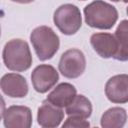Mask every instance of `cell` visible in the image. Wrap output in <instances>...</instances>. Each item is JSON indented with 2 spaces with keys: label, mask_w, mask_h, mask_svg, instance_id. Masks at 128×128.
<instances>
[{
  "label": "cell",
  "mask_w": 128,
  "mask_h": 128,
  "mask_svg": "<svg viewBox=\"0 0 128 128\" xmlns=\"http://www.w3.org/2000/svg\"><path fill=\"white\" fill-rule=\"evenodd\" d=\"M85 22L88 26L97 29H110L118 20L117 9L102 0H95L84 8Z\"/></svg>",
  "instance_id": "cell-2"
},
{
  "label": "cell",
  "mask_w": 128,
  "mask_h": 128,
  "mask_svg": "<svg viewBox=\"0 0 128 128\" xmlns=\"http://www.w3.org/2000/svg\"><path fill=\"white\" fill-rule=\"evenodd\" d=\"M30 41L39 60L51 59L58 51L60 40L58 35L49 26H38L32 30Z\"/></svg>",
  "instance_id": "cell-3"
},
{
  "label": "cell",
  "mask_w": 128,
  "mask_h": 128,
  "mask_svg": "<svg viewBox=\"0 0 128 128\" xmlns=\"http://www.w3.org/2000/svg\"><path fill=\"white\" fill-rule=\"evenodd\" d=\"M90 43L94 51L100 57L105 59L114 57L118 50L117 40L115 36L111 33H94L90 37Z\"/></svg>",
  "instance_id": "cell-10"
},
{
  "label": "cell",
  "mask_w": 128,
  "mask_h": 128,
  "mask_svg": "<svg viewBox=\"0 0 128 128\" xmlns=\"http://www.w3.org/2000/svg\"><path fill=\"white\" fill-rule=\"evenodd\" d=\"M117 44L118 50L113 57L118 61H127L128 60V20H122L118 27L116 28L114 34Z\"/></svg>",
  "instance_id": "cell-15"
},
{
  "label": "cell",
  "mask_w": 128,
  "mask_h": 128,
  "mask_svg": "<svg viewBox=\"0 0 128 128\" xmlns=\"http://www.w3.org/2000/svg\"><path fill=\"white\" fill-rule=\"evenodd\" d=\"M11 1L16 2V3H20V4H28V3L33 2L34 0H11Z\"/></svg>",
  "instance_id": "cell-17"
},
{
  "label": "cell",
  "mask_w": 128,
  "mask_h": 128,
  "mask_svg": "<svg viewBox=\"0 0 128 128\" xmlns=\"http://www.w3.org/2000/svg\"><path fill=\"white\" fill-rule=\"evenodd\" d=\"M126 13H127V15H128V7H127V9H126Z\"/></svg>",
  "instance_id": "cell-20"
},
{
  "label": "cell",
  "mask_w": 128,
  "mask_h": 128,
  "mask_svg": "<svg viewBox=\"0 0 128 128\" xmlns=\"http://www.w3.org/2000/svg\"><path fill=\"white\" fill-rule=\"evenodd\" d=\"M68 116H77L81 118H89L92 114V104L84 95H76L73 101L65 107Z\"/></svg>",
  "instance_id": "cell-14"
},
{
  "label": "cell",
  "mask_w": 128,
  "mask_h": 128,
  "mask_svg": "<svg viewBox=\"0 0 128 128\" xmlns=\"http://www.w3.org/2000/svg\"><path fill=\"white\" fill-rule=\"evenodd\" d=\"M76 95L77 90L74 87V85L67 82H63L57 85L48 94L46 99L58 107L65 108L73 101Z\"/></svg>",
  "instance_id": "cell-12"
},
{
  "label": "cell",
  "mask_w": 128,
  "mask_h": 128,
  "mask_svg": "<svg viewBox=\"0 0 128 128\" xmlns=\"http://www.w3.org/2000/svg\"><path fill=\"white\" fill-rule=\"evenodd\" d=\"M123 2L124 3H128V0H123Z\"/></svg>",
  "instance_id": "cell-19"
},
{
  "label": "cell",
  "mask_w": 128,
  "mask_h": 128,
  "mask_svg": "<svg viewBox=\"0 0 128 128\" xmlns=\"http://www.w3.org/2000/svg\"><path fill=\"white\" fill-rule=\"evenodd\" d=\"M127 120L126 110L122 107H112L101 116L100 124L103 128H121Z\"/></svg>",
  "instance_id": "cell-13"
},
{
  "label": "cell",
  "mask_w": 128,
  "mask_h": 128,
  "mask_svg": "<svg viewBox=\"0 0 128 128\" xmlns=\"http://www.w3.org/2000/svg\"><path fill=\"white\" fill-rule=\"evenodd\" d=\"M81 1H84V0H81Z\"/></svg>",
  "instance_id": "cell-21"
},
{
  "label": "cell",
  "mask_w": 128,
  "mask_h": 128,
  "mask_svg": "<svg viewBox=\"0 0 128 128\" xmlns=\"http://www.w3.org/2000/svg\"><path fill=\"white\" fill-rule=\"evenodd\" d=\"M2 58L5 66L11 71H26L32 64L29 45L22 39H11L6 42L3 48Z\"/></svg>",
  "instance_id": "cell-1"
},
{
  "label": "cell",
  "mask_w": 128,
  "mask_h": 128,
  "mask_svg": "<svg viewBox=\"0 0 128 128\" xmlns=\"http://www.w3.org/2000/svg\"><path fill=\"white\" fill-rule=\"evenodd\" d=\"M64 118V111L48 101L44 100L37 111V122L40 126L46 128H54L60 125Z\"/></svg>",
  "instance_id": "cell-9"
},
{
  "label": "cell",
  "mask_w": 128,
  "mask_h": 128,
  "mask_svg": "<svg viewBox=\"0 0 128 128\" xmlns=\"http://www.w3.org/2000/svg\"><path fill=\"white\" fill-rule=\"evenodd\" d=\"M2 119L6 128H29L32 125V112L27 106L12 105L2 112Z\"/></svg>",
  "instance_id": "cell-7"
},
{
  "label": "cell",
  "mask_w": 128,
  "mask_h": 128,
  "mask_svg": "<svg viewBox=\"0 0 128 128\" xmlns=\"http://www.w3.org/2000/svg\"><path fill=\"white\" fill-rule=\"evenodd\" d=\"M59 80L57 70L48 64H40L34 68L31 73L33 88L38 93H46L56 85Z\"/></svg>",
  "instance_id": "cell-6"
},
{
  "label": "cell",
  "mask_w": 128,
  "mask_h": 128,
  "mask_svg": "<svg viewBox=\"0 0 128 128\" xmlns=\"http://www.w3.org/2000/svg\"><path fill=\"white\" fill-rule=\"evenodd\" d=\"M105 95L112 103L128 102V74H117L109 78L105 84Z\"/></svg>",
  "instance_id": "cell-8"
},
{
  "label": "cell",
  "mask_w": 128,
  "mask_h": 128,
  "mask_svg": "<svg viewBox=\"0 0 128 128\" xmlns=\"http://www.w3.org/2000/svg\"><path fill=\"white\" fill-rule=\"evenodd\" d=\"M111 1H113V2H118V1H121V0H111ZM123 1V0H122Z\"/></svg>",
  "instance_id": "cell-18"
},
{
  "label": "cell",
  "mask_w": 128,
  "mask_h": 128,
  "mask_svg": "<svg viewBox=\"0 0 128 128\" xmlns=\"http://www.w3.org/2000/svg\"><path fill=\"white\" fill-rule=\"evenodd\" d=\"M53 21L61 33L65 35H73L81 28L82 16L76 5L66 3L60 5L55 10Z\"/></svg>",
  "instance_id": "cell-4"
},
{
  "label": "cell",
  "mask_w": 128,
  "mask_h": 128,
  "mask_svg": "<svg viewBox=\"0 0 128 128\" xmlns=\"http://www.w3.org/2000/svg\"><path fill=\"white\" fill-rule=\"evenodd\" d=\"M90 123L85 118L77 117V116H69L66 121L63 123L62 127H72V128H86L89 127Z\"/></svg>",
  "instance_id": "cell-16"
},
{
  "label": "cell",
  "mask_w": 128,
  "mask_h": 128,
  "mask_svg": "<svg viewBox=\"0 0 128 128\" xmlns=\"http://www.w3.org/2000/svg\"><path fill=\"white\" fill-rule=\"evenodd\" d=\"M0 85L2 92L12 98H23L28 93L26 79L17 73H7L3 75Z\"/></svg>",
  "instance_id": "cell-11"
},
{
  "label": "cell",
  "mask_w": 128,
  "mask_h": 128,
  "mask_svg": "<svg viewBox=\"0 0 128 128\" xmlns=\"http://www.w3.org/2000/svg\"><path fill=\"white\" fill-rule=\"evenodd\" d=\"M58 68L60 73L70 79L78 78L86 68V58L84 53L77 48L66 50L60 57Z\"/></svg>",
  "instance_id": "cell-5"
}]
</instances>
